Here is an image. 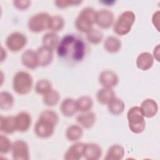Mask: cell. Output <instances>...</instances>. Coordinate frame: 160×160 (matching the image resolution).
Instances as JSON below:
<instances>
[{
  "label": "cell",
  "mask_w": 160,
  "mask_h": 160,
  "mask_svg": "<svg viewBox=\"0 0 160 160\" xmlns=\"http://www.w3.org/2000/svg\"><path fill=\"white\" fill-rule=\"evenodd\" d=\"M52 50L41 46L38 49L36 53L38 59L39 66L45 67L49 65L53 59V54Z\"/></svg>",
  "instance_id": "obj_17"
},
{
  "label": "cell",
  "mask_w": 160,
  "mask_h": 160,
  "mask_svg": "<svg viewBox=\"0 0 160 160\" xmlns=\"http://www.w3.org/2000/svg\"><path fill=\"white\" fill-rule=\"evenodd\" d=\"M159 11H158L156 12H155L153 16H152V21L153 24L154 25V26L156 27L157 29L159 31Z\"/></svg>",
  "instance_id": "obj_37"
},
{
  "label": "cell",
  "mask_w": 160,
  "mask_h": 160,
  "mask_svg": "<svg viewBox=\"0 0 160 160\" xmlns=\"http://www.w3.org/2000/svg\"><path fill=\"white\" fill-rule=\"evenodd\" d=\"M51 16L46 12H39L32 16L28 22V27L30 31L38 33L43 31L50 29Z\"/></svg>",
  "instance_id": "obj_7"
},
{
  "label": "cell",
  "mask_w": 160,
  "mask_h": 160,
  "mask_svg": "<svg viewBox=\"0 0 160 160\" xmlns=\"http://www.w3.org/2000/svg\"><path fill=\"white\" fill-rule=\"evenodd\" d=\"M14 104V98L12 94L8 91H1L0 92V108L2 110L8 111L10 109Z\"/></svg>",
  "instance_id": "obj_30"
},
{
  "label": "cell",
  "mask_w": 160,
  "mask_h": 160,
  "mask_svg": "<svg viewBox=\"0 0 160 160\" xmlns=\"http://www.w3.org/2000/svg\"><path fill=\"white\" fill-rule=\"evenodd\" d=\"M99 81L104 88H112L118 84L119 78L114 72L110 70H104L100 73Z\"/></svg>",
  "instance_id": "obj_11"
},
{
  "label": "cell",
  "mask_w": 160,
  "mask_h": 160,
  "mask_svg": "<svg viewBox=\"0 0 160 160\" xmlns=\"http://www.w3.org/2000/svg\"><path fill=\"white\" fill-rule=\"evenodd\" d=\"M51 89H52V84L48 79H39L36 83L35 91L39 94L43 95Z\"/></svg>",
  "instance_id": "obj_31"
},
{
  "label": "cell",
  "mask_w": 160,
  "mask_h": 160,
  "mask_svg": "<svg viewBox=\"0 0 160 160\" xmlns=\"http://www.w3.org/2000/svg\"><path fill=\"white\" fill-rule=\"evenodd\" d=\"M136 63L138 69L142 71H147L152 66L154 58L149 52H143L138 55Z\"/></svg>",
  "instance_id": "obj_18"
},
{
  "label": "cell",
  "mask_w": 160,
  "mask_h": 160,
  "mask_svg": "<svg viewBox=\"0 0 160 160\" xmlns=\"http://www.w3.org/2000/svg\"><path fill=\"white\" fill-rule=\"evenodd\" d=\"M76 102L77 110L81 112L89 111L92 106V99L88 96H82L79 98Z\"/></svg>",
  "instance_id": "obj_29"
},
{
  "label": "cell",
  "mask_w": 160,
  "mask_h": 160,
  "mask_svg": "<svg viewBox=\"0 0 160 160\" xmlns=\"http://www.w3.org/2000/svg\"><path fill=\"white\" fill-rule=\"evenodd\" d=\"M127 119L129 129L135 134H140L146 128L144 116L139 106L131 108L127 113Z\"/></svg>",
  "instance_id": "obj_5"
},
{
  "label": "cell",
  "mask_w": 160,
  "mask_h": 160,
  "mask_svg": "<svg viewBox=\"0 0 160 160\" xmlns=\"http://www.w3.org/2000/svg\"><path fill=\"white\" fill-rule=\"evenodd\" d=\"M64 24H65L64 19L62 16L59 15L51 16L50 29L52 32H57V31H61L64 26Z\"/></svg>",
  "instance_id": "obj_33"
},
{
  "label": "cell",
  "mask_w": 160,
  "mask_h": 160,
  "mask_svg": "<svg viewBox=\"0 0 160 160\" xmlns=\"http://www.w3.org/2000/svg\"><path fill=\"white\" fill-rule=\"evenodd\" d=\"M113 12L108 9H101L96 12V24L102 29L109 28L114 22Z\"/></svg>",
  "instance_id": "obj_10"
},
{
  "label": "cell",
  "mask_w": 160,
  "mask_h": 160,
  "mask_svg": "<svg viewBox=\"0 0 160 160\" xmlns=\"http://www.w3.org/2000/svg\"><path fill=\"white\" fill-rule=\"evenodd\" d=\"M125 104L124 101L116 97H114L108 104V109L109 112L113 115H119L124 110Z\"/></svg>",
  "instance_id": "obj_27"
},
{
  "label": "cell",
  "mask_w": 160,
  "mask_h": 160,
  "mask_svg": "<svg viewBox=\"0 0 160 160\" xmlns=\"http://www.w3.org/2000/svg\"><path fill=\"white\" fill-rule=\"evenodd\" d=\"M60 99L59 93L54 89H51L46 94H43L42 101L48 106H54L56 105Z\"/></svg>",
  "instance_id": "obj_28"
},
{
  "label": "cell",
  "mask_w": 160,
  "mask_h": 160,
  "mask_svg": "<svg viewBox=\"0 0 160 160\" xmlns=\"http://www.w3.org/2000/svg\"><path fill=\"white\" fill-rule=\"evenodd\" d=\"M82 1H70V0H62V1H55L56 6L59 8H66L69 6H77L80 4Z\"/></svg>",
  "instance_id": "obj_35"
},
{
  "label": "cell",
  "mask_w": 160,
  "mask_h": 160,
  "mask_svg": "<svg viewBox=\"0 0 160 160\" xmlns=\"http://www.w3.org/2000/svg\"><path fill=\"white\" fill-rule=\"evenodd\" d=\"M124 156V149L120 144L110 146L104 157L105 160H121Z\"/></svg>",
  "instance_id": "obj_22"
},
{
  "label": "cell",
  "mask_w": 160,
  "mask_h": 160,
  "mask_svg": "<svg viewBox=\"0 0 160 160\" xmlns=\"http://www.w3.org/2000/svg\"><path fill=\"white\" fill-rule=\"evenodd\" d=\"M58 121L59 117L55 111L49 109L42 111L34 125L36 135L42 139L51 137Z\"/></svg>",
  "instance_id": "obj_2"
},
{
  "label": "cell",
  "mask_w": 160,
  "mask_h": 160,
  "mask_svg": "<svg viewBox=\"0 0 160 160\" xmlns=\"http://www.w3.org/2000/svg\"><path fill=\"white\" fill-rule=\"evenodd\" d=\"M57 54L61 59L79 62L85 56L86 44L81 38L75 34H67L59 41Z\"/></svg>",
  "instance_id": "obj_1"
},
{
  "label": "cell",
  "mask_w": 160,
  "mask_h": 160,
  "mask_svg": "<svg viewBox=\"0 0 160 160\" xmlns=\"http://www.w3.org/2000/svg\"><path fill=\"white\" fill-rule=\"evenodd\" d=\"M101 146L96 143L84 144L83 157L87 160H98L102 156Z\"/></svg>",
  "instance_id": "obj_13"
},
{
  "label": "cell",
  "mask_w": 160,
  "mask_h": 160,
  "mask_svg": "<svg viewBox=\"0 0 160 160\" xmlns=\"http://www.w3.org/2000/svg\"><path fill=\"white\" fill-rule=\"evenodd\" d=\"M31 116L28 112L22 111L18 113L15 116L16 131L21 132H26L31 126Z\"/></svg>",
  "instance_id": "obj_12"
},
{
  "label": "cell",
  "mask_w": 160,
  "mask_h": 160,
  "mask_svg": "<svg viewBox=\"0 0 160 160\" xmlns=\"http://www.w3.org/2000/svg\"><path fill=\"white\" fill-rule=\"evenodd\" d=\"M135 14L131 11L123 12L118 18L113 26L114 32L119 36L128 34L135 22Z\"/></svg>",
  "instance_id": "obj_6"
},
{
  "label": "cell",
  "mask_w": 160,
  "mask_h": 160,
  "mask_svg": "<svg viewBox=\"0 0 160 160\" xmlns=\"http://www.w3.org/2000/svg\"><path fill=\"white\" fill-rule=\"evenodd\" d=\"M0 130L4 134H12L16 131L15 116H9L0 117Z\"/></svg>",
  "instance_id": "obj_19"
},
{
  "label": "cell",
  "mask_w": 160,
  "mask_h": 160,
  "mask_svg": "<svg viewBox=\"0 0 160 160\" xmlns=\"http://www.w3.org/2000/svg\"><path fill=\"white\" fill-rule=\"evenodd\" d=\"M21 61L22 64L29 69H34L39 66L37 53L32 49H27L22 53Z\"/></svg>",
  "instance_id": "obj_16"
},
{
  "label": "cell",
  "mask_w": 160,
  "mask_h": 160,
  "mask_svg": "<svg viewBox=\"0 0 160 160\" xmlns=\"http://www.w3.org/2000/svg\"><path fill=\"white\" fill-rule=\"evenodd\" d=\"M103 38V34L101 31L98 29L92 28L87 32V39L88 41L93 44H99Z\"/></svg>",
  "instance_id": "obj_32"
},
{
  "label": "cell",
  "mask_w": 160,
  "mask_h": 160,
  "mask_svg": "<svg viewBox=\"0 0 160 160\" xmlns=\"http://www.w3.org/2000/svg\"><path fill=\"white\" fill-rule=\"evenodd\" d=\"M143 116L148 118H151L156 115L158 111V106L157 102L152 99H144L140 106Z\"/></svg>",
  "instance_id": "obj_15"
},
{
  "label": "cell",
  "mask_w": 160,
  "mask_h": 160,
  "mask_svg": "<svg viewBox=\"0 0 160 160\" xmlns=\"http://www.w3.org/2000/svg\"><path fill=\"white\" fill-rule=\"evenodd\" d=\"M59 41L58 35L55 32L52 31L45 34L42 39V46L52 51L57 49Z\"/></svg>",
  "instance_id": "obj_23"
},
{
  "label": "cell",
  "mask_w": 160,
  "mask_h": 160,
  "mask_svg": "<svg viewBox=\"0 0 160 160\" xmlns=\"http://www.w3.org/2000/svg\"><path fill=\"white\" fill-rule=\"evenodd\" d=\"M11 152L12 158L15 160H29V151L26 142L18 139L12 144Z\"/></svg>",
  "instance_id": "obj_9"
},
{
  "label": "cell",
  "mask_w": 160,
  "mask_h": 160,
  "mask_svg": "<svg viewBox=\"0 0 160 160\" xmlns=\"http://www.w3.org/2000/svg\"><path fill=\"white\" fill-rule=\"evenodd\" d=\"M33 79L31 75L24 71L17 72L12 79V88L19 95L28 94L32 88Z\"/></svg>",
  "instance_id": "obj_4"
},
{
  "label": "cell",
  "mask_w": 160,
  "mask_h": 160,
  "mask_svg": "<svg viewBox=\"0 0 160 160\" xmlns=\"http://www.w3.org/2000/svg\"><path fill=\"white\" fill-rule=\"evenodd\" d=\"M60 110L64 116H72L78 111L76 101L69 98L63 99L60 105Z\"/></svg>",
  "instance_id": "obj_21"
},
{
  "label": "cell",
  "mask_w": 160,
  "mask_h": 160,
  "mask_svg": "<svg viewBox=\"0 0 160 160\" xmlns=\"http://www.w3.org/2000/svg\"><path fill=\"white\" fill-rule=\"evenodd\" d=\"M84 144L77 142L70 146L64 155L66 160H79L83 156Z\"/></svg>",
  "instance_id": "obj_14"
},
{
  "label": "cell",
  "mask_w": 160,
  "mask_h": 160,
  "mask_svg": "<svg viewBox=\"0 0 160 160\" xmlns=\"http://www.w3.org/2000/svg\"><path fill=\"white\" fill-rule=\"evenodd\" d=\"M115 97L114 91L112 88H102L96 94V99L102 104H108Z\"/></svg>",
  "instance_id": "obj_25"
},
{
  "label": "cell",
  "mask_w": 160,
  "mask_h": 160,
  "mask_svg": "<svg viewBox=\"0 0 160 160\" xmlns=\"http://www.w3.org/2000/svg\"><path fill=\"white\" fill-rule=\"evenodd\" d=\"M27 41V38L24 34L14 32L8 36L6 40V45L11 51L18 52L24 48Z\"/></svg>",
  "instance_id": "obj_8"
},
{
  "label": "cell",
  "mask_w": 160,
  "mask_h": 160,
  "mask_svg": "<svg viewBox=\"0 0 160 160\" xmlns=\"http://www.w3.org/2000/svg\"><path fill=\"white\" fill-rule=\"evenodd\" d=\"M12 144L10 140L2 134L0 136V152L1 154H7L11 150Z\"/></svg>",
  "instance_id": "obj_34"
},
{
  "label": "cell",
  "mask_w": 160,
  "mask_h": 160,
  "mask_svg": "<svg viewBox=\"0 0 160 160\" xmlns=\"http://www.w3.org/2000/svg\"><path fill=\"white\" fill-rule=\"evenodd\" d=\"M6 56H7L6 51L3 48V47L1 46V61L2 62L3 61H4V59H6Z\"/></svg>",
  "instance_id": "obj_39"
},
{
  "label": "cell",
  "mask_w": 160,
  "mask_h": 160,
  "mask_svg": "<svg viewBox=\"0 0 160 160\" xmlns=\"http://www.w3.org/2000/svg\"><path fill=\"white\" fill-rule=\"evenodd\" d=\"M121 41L116 36H108L104 41V48L109 53H116L121 48Z\"/></svg>",
  "instance_id": "obj_24"
},
{
  "label": "cell",
  "mask_w": 160,
  "mask_h": 160,
  "mask_svg": "<svg viewBox=\"0 0 160 160\" xmlns=\"http://www.w3.org/2000/svg\"><path fill=\"white\" fill-rule=\"evenodd\" d=\"M153 58H154L158 61L159 60V44L154 48L153 51Z\"/></svg>",
  "instance_id": "obj_38"
},
{
  "label": "cell",
  "mask_w": 160,
  "mask_h": 160,
  "mask_svg": "<svg viewBox=\"0 0 160 160\" xmlns=\"http://www.w3.org/2000/svg\"><path fill=\"white\" fill-rule=\"evenodd\" d=\"M96 11L91 7L83 8L75 21V27L80 32L87 33L96 23Z\"/></svg>",
  "instance_id": "obj_3"
},
{
  "label": "cell",
  "mask_w": 160,
  "mask_h": 160,
  "mask_svg": "<svg viewBox=\"0 0 160 160\" xmlns=\"http://www.w3.org/2000/svg\"><path fill=\"white\" fill-rule=\"evenodd\" d=\"M96 114L91 111H86L79 114L76 118V121L79 125L86 129L92 128L96 122Z\"/></svg>",
  "instance_id": "obj_20"
},
{
  "label": "cell",
  "mask_w": 160,
  "mask_h": 160,
  "mask_svg": "<svg viewBox=\"0 0 160 160\" xmlns=\"http://www.w3.org/2000/svg\"><path fill=\"white\" fill-rule=\"evenodd\" d=\"M14 6L21 11L27 9L31 6V1L28 0H18L13 1Z\"/></svg>",
  "instance_id": "obj_36"
},
{
  "label": "cell",
  "mask_w": 160,
  "mask_h": 160,
  "mask_svg": "<svg viewBox=\"0 0 160 160\" xmlns=\"http://www.w3.org/2000/svg\"><path fill=\"white\" fill-rule=\"evenodd\" d=\"M65 134L66 138L69 141L74 142L78 141L82 138L83 135V131L80 126L72 124L66 129Z\"/></svg>",
  "instance_id": "obj_26"
}]
</instances>
